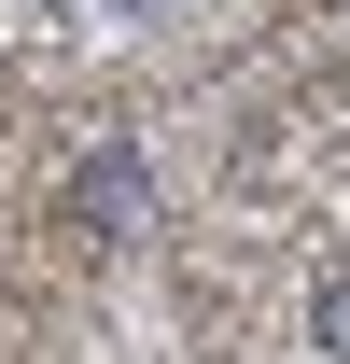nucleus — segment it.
I'll return each mask as SVG.
<instances>
[{
    "label": "nucleus",
    "mask_w": 350,
    "mask_h": 364,
    "mask_svg": "<svg viewBox=\"0 0 350 364\" xmlns=\"http://www.w3.org/2000/svg\"><path fill=\"white\" fill-rule=\"evenodd\" d=\"M140 225H154V154L140 140H98L70 168V238H140Z\"/></svg>",
    "instance_id": "nucleus-1"
},
{
    "label": "nucleus",
    "mask_w": 350,
    "mask_h": 364,
    "mask_svg": "<svg viewBox=\"0 0 350 364\" xmlns=\"http://www.w3.org/2000/svg\"><path fill=\"white\" fill-rule=\"evenodd\" d=\"M308 336H322V350L350 364V267H322V294H308Z\"/></svg>",
    "instance_id": "nucleus-2"
}]
</instances>
